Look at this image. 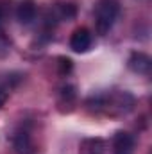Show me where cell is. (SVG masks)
I'll return each mask as SVG.
<instances>
[{
	"mask_svg": "<svg viewBox=\"0 0 152 154\" xmlns=\"http://www.w3.org/2000/svg\"><path fill=\"white\" fill-rule=\"evenodd\" d=\"M86 106L95 113H102L108 116H123L134 106V97L129 91H113L104 95H95L88 99Z\"/></svg>",
	"mask_w": 152,
	"mask_h": 154,
	"instance_id": "cell-1",
	"label": "cell"
},
{
	"mask_svg": "<svg viewBox=\"0 0 152 154\" xmlns=\"http://www.w3.org/2000/svg\"><path fill=\"white\" fill-rule=\"evenodd\" d=\"M120 13L118 0H99L95 5V29L100 36H106L113 29Z\"/></svg>",
	"mask_w": 152,
	"mask_h": 154,
	"instance_id": "cell-2",
	"label": "cell"
},
{
	"mask_svg": "<svg viewBox=\"0 0 152 154\" xmlns=\"http://www.w3.org/2000/svg\"><path fill=\"white\" fill-rule=\"evenodd\" d=\"M13 147L16 154H36L32 136L27 129H18L13 136Z\"/></svg>",
	"mask_w": 152,
	"mask_h": 154,
	"instance_id": "cell-3",
	"label": "cell"
},
{
	"mask_svg": "<svg viewBox=\"0 0 152 154\" xmlns=\"http://www.w3.org/2000/svg\"><path fill=\"white\" fill-rule=\"evenodd\" d=\"M90 47H91V32L86 27L74 31V34L70 38V48L77 54H84L90 50Z\"/></svg>",
	"mask_w": 152,
	"mask_h": 154,
	"instance_id": "cell-4",
	"label": "cell"
},
{
	"mask_svg": "<svg viewBox=\"0 0 152 154\" xmlns=\"http://www.w3.org/2000/svg\"><path fill=\"white\" fill-rule=\"evenodd\" d=\"M134 136L125 133V131H118L113 138V154H134Z\"/></svg>",
	"mask_w": 152,
	"mask_h": 154,
	"instance_id": "cell-5",
	"label": "cell"
},
{
	"mask_svg": "<svg viewBox=\"0 0 152 154\" xmlns=\"http://www.w3.org/2000/svg\"><path fill=\"white\" fill-rule=\"evenodd\" d=\"M150 66H152V59L147 54H143V52H134V54H131V57H129V68H131L132 72L147 75V74L150 72Z\"/></svg>",
	"mask_w": 152,
	"mask_h": 154,
	"instance_id": "cell-6",
	"label": "cell"
},
{
	"mask_svg": "<svg viewBox=\"0 0 152 154\" xmlns=\"http://www.w3.org/2000/svg\"><path fill=\"white\" fill-rule=\"evenodd\" d=\"M79 154H106V142L102 138H84L79 145Z\"/></svg>",
	"mask_w": 152,
	"mask_h": 154,
	"instance_id": "cell-7",
	"label": "cell"
},
{
	"mask_svg": "<svg viewBox=\"0 0 152 154\" xmlns=\"http://www.w3.org/2000/svg\"><path fill=\"white\" fill-rule=\"evenodd\" d=\"M16 18H18L20 23L29 25V23L36 18V4H34V0H23V2L18 5Z\"/></svg>",
	"mask_w": 152,
	"mask_h": 154,
	"instance_id": "cell-8",
	"label": "cell"
},
{
	"mask_svg": "<svg viewBox=\"0 0 152 154\" xmlns=\"http://www.w3.org/2000/svg\"><path fill=\"white\" fill-rule=\"evenodd\" d=\"M75 13L77 9L74 4H57L52 11L54 18H57V20H72V18H75Z\"/></svg>",
	"mask_w": 152,
	"mask_h": 154,
	"instance_id": "cell-9",
	"label": "cell"
},
{
	"mask_svg": "<svg viewBox=\"0 0 152 154\" xmlns=\"http://www.w3.org/2000/svg\"><path fill=\"white\" fill-rule=\"evenodd\" d=\"M74 100H75V88H74V86H70V84L63 86V88H61V91H59V104H61V106H63V104L72 106V104H74Z\"/></svg>",
	"mask_w": 152,
	"mask_h": 154,
	"instance_id": "cell-10",
	"label": "cell"
},
{
	"mask_svg": "<svg viewBox=\"0 0 152 154\" xmlns=\"http://www.w3.org/2000/svg\"><path fill=\"white\" fill-rule=\"evenodd\" d=\"M59 66H61L59 74H61V75H65V74H68V72L72 70V61H70V59L61 57V59H59Z\"/></svg>",
	"mask_w": 152,
	"mask_h": 154,
	"instance_id": "cell-11",
	"label": "cell"
},
{
	"mask_svg": "<svg viewBox=\"0 0 152 154\" xmlns=\"http://www.w3.org/2000/svg\"><path fill=\"white\" fill-rule=\"evenodd\" d=\"M5 100H7V90L5 88H0V108L5 104Z\"/></svg>",
	"mask_w": 152,
	"mask_h": 154,
	"instance_id": "cell-12",
	"label": "cell"
},
{
	"mask_svg": "<svg viewBox=\"0 0 152 154\" xmlns=\"http://www.w3.org/2000/svg\"><path fill=\"white\" fill-rule=\"evenodd\" d=\"M0 16H2V11H0Z\"/></svg>",
	"mask_w": 152,
	"mask_h": 154,
	"instance_id": "cell-13",
	"label": "cell"
}]
</instances>
